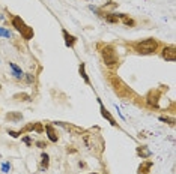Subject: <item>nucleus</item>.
<instances>
[{"instance_id": "nucleus-1", "label": "nucleus", "mask_w": 176, "mask_h": 174, "mask_svg": "<svg viewBox=\"0 0 176 174\" xmlns=\"http://www.w3.org/2000/svg\"><path fill=\"white\" fill-rule=\"evenodd\" d=\"M96 47H98V51L101 54L104 65L112 71L118 69L119 68V56H118L116 48L112 44H102V42H99Z\"/></svg>"}, {"instance_id": "nucleus-2", "label": "nucleus", "mask_w": 176, "mask_h": 174, "mask_svg": "<svg viewBox=\"0 0 176 174\" xmlns=\"http://www.w3.org/2000/svg\"><path fill=\"white\" fill-rule=\"evenodd\" d=\"M108 83H110V86H112L113 92L120 99H133V98H136V93L133 92V89L128 87V84L120 77L115 75V74H112V72L108 74Z\"/></svg>"}, {"instance_id": "nucleus-3", "label": "nucleus", "mask_w": 176, "mask_h": 174, "mask_svg": "<svg viewBox=\"0 0 176 174\" xmlns=\"http://www.w3.org/2000/svg\"><path fill=\"white\" fill-rule=\"evenodd\" d=\"M160 44L157 39H153V38H148L145 41H140L137 44H134V50L139 53V54H155L157 53V50H158Z\"/></svg>"}, {"instance_id": "nucleus-4", "label": "nucleus", "mask_w": 176, "mask_h": 174, "mask_svg": "<svg viewBox=\"0 0 176 174\" xmlns=\"http://www.w3.org/2000/svg\"><path fill=\"white\" fill-rule=\"evenodd\" d=\"M83 134H84L83 135V141H84L86 147H89V150H92V152H95V149L98 147V152L101 155L102 150H104V147H105L102 137L99 134H91V132H83Z\"/></svg>"}, {"instance_id": "nucleus-5", "label": "nucleus", "mask_w": 176, "mask_h": 174, "mask_svg": "<svg viewBox=\"0 0 176 174\" xmlns=\"http://www.w3.org/2000/svg\"><path fill=\"white\" fill-rule=\"evenodd\" d=\"M12 27H15V30L20 32L21 36H23L26 41H30V39H33V36H35L33 29L29 27L20 17H14V18H12Z\"/></svg>"}, {"instance_id": "nucleus-6", "label": "nucleus", "mask_w": 176, "mask_h": 174, "mask_svg": "<svg viewBox=\"0 0 176 174\" xmlns=\"http://www.w3.org/2000/svg\"><path fill=\"white\" fill-rule=\"evenodd\" d=\"M160 98H161V90L160 89H152L148 92L146 95V104L150 108H158V102H160Z\"/></svg>"}, {"instance_id": "nucleus-7", "label": "nucleus", "mask_w": 176, "mask_h": 174, "mask_svg": "<svg viewBox=\"0 0 176 174\" xmlns=\"http://www.w3.org/2000/svg\"><path fill=\"white\" fill-rule=\"evenodd\" d=\"M161 57L166 60V62H175L176 60V50L173 45H167L163 48V53H161Z\"/></svg>"}, {"instance_id": "nucleus-8", "label": "nucleus", "mask_w": 176, "mask_h": 174, "mask_svg": "<svg viewBox=\"0 0 176 174\" xmlns=\"http://www.w3.org/2000/svg\"><path fill=\"white\" fill-rule=\"evenodd\" d=\"M98 104H99V111H101V116L104 117V119H107L108 120V123H110V125H112V126H118V122H116V119L112 116V114H110V111L104 107V104L101 102V99H98Z\"/></svg>"}, {"instance_id": "nucleus-9", "label": "nucleus", "mask_w": 176, "mask_h": 174, "mask_svg": "<svg viewBox=\"0 0 176 174\" xmlns=\"http://www.w3.org/2000/svg\"><path fill=\"white\" fill-rule=\"evenodd\" d=\"M62 35H63V39H65V45H66L68 48H74L75 44H77V38L74 35H71L68 30H62Z\"/></svg>"}, {"instance_id": "nucleus-10", "label": "nucleus", "mask_w": 176, "mask_h": 174, "mask_svg": "<svg viewBox=\"0 0 176 174\" xmlns=\"http://www.w3.org/2000/svg\"><path fill=\"white\" fill-rule=\"evenodd\" d=\"M152 167H153V161H145V162H142L139 165L137 174H149L150 170H152Z\"/></svg>"}, {"instance_id": "nucleus-11", "label": "nucleus", "mask_w": 176, "mask_h": 174, "mask_svg": "<svg viewBox=\"0 0 176 174\" xmlns=\"http://www.w3.org/2000/svg\"><path fill=\"white\" fill-rule=\"evenodd\" d=\"M45 131H47L48 140H50L51 143H57V141H59V135H57V132H56V129H54L53 125H47V126H45Z\"/></svg>"}, {"instance_id": "nucleus-12", "label": "nucleus", "mask_w": 176, "mask_h": 174, "mask_svg": "<svg viewBox=\"0 0 176 174\" xmlns=\"http://www.w3.org/2000/svg\"><path fill=\"white\" fill-rule=\"evenodd\" d=\"M57 125H59V126H62L63 129H66V131H71V132H72V134H75V135H77V134H80V135H81V134L84 132L83 129H80V128L74 126V125H66V123H63V122H57Z\"/></svg>"}, {"instance_id": "nucleus-13", "label": "nucleus", "mask_w": 176, "mask_h": 174, "mask_svg": "<svg viewBox=\"0 0 176 174\" xmlns=\"http://www.w3.org/2000/svg\"><path fill=\"white\" fill-rule=\"evenodd\" d=\"M118 17H119V21H122L125 26H128V27H134L136 26V21L133 18H129L126 14H118Z\"/></svg>"}, {"instance_id": "nucleus-14", "label": "nucleus", "mask_w": 176, "mask_h": 174, "mask_svg": "<svg viewBox=\"0 0 176 174\" xmlns=\"http://www.w3.org/2000/svg\"><path fill=\"white\" fill-rule=\"evenodd\" d=\"M137 155L142 158V159H146V158H150L152 156V152L149 150V149L146 147V146H140V147H137Z\"/></svg>"}, {"instance_id": "nucleus-15", "label": "nucleus", "mask_w": 176, "mask_h": 174, "mask_svg": "<svg viewBox=\"0 0 176 174\" xmlns=\"http://www.w3.org/2000/svg\"><path fill=\"white\" fill-rule=\"evenodd\" d=\"M50 165V156L47 153H42L41 155V165H39V170L41 171H45Z\"/></svg>"}, {"instance_id": "nucleus-16", "label": "nucleus", "mask_w": 176, "mask_h": 174, "mask_svg": "<svg viewBox=\"0 0 176 174\" xmlns=\"http://www.w3.org/2000/svg\"><path fill=\"white\" fill-rule=\"evenodd\" d=\"M78 72H80L81 78L84 80V83H86L87 86H91V80H89V77H87V74H86V65H84V63H80V66H78Z\"/></svg>"}, {"instance_id": "nucleus-17", "label": "nucleus", "mask_w": 176, "mask_h": 174, "mask_svg": "<svg viewBox=\"0 0 176 174\" xmlns=\"http://www.w3.org/2000/svg\"><path fill=\"white\" fill-rule=\"evenodd\" d=\"M102 17L105 18L107 23H113V24H118V23H119V17H118V14L110 12V14H105V15H102Z\"/></svg>"}, {"instance_id": "nucleus-18", "label": "nucleus", "mask_w": 176, "mask_h": 174, "mask_svg": "<svg viewBox=\"0 0 176 174\" xmlns=\"http://www.w3.org/2000/svg\"><path fill=\"white\" fill-rule=\"evenodd\" d=\"M9 66L12 68V71H14V74H12V75L15 77V78H23L24 77V74H23V71H21L15 63H9Z\"/></svg>"}, {"instance_id": "nucleus-19", "label": "nucleus", "mask_w": 176, "mask_h": 174, "mask_svg": "<svg viewBox=\"0 0 176 174\" xmlns=\"http://www.w3.org/2000/svg\"><path fill=\"white\" fill-rule=\"evenodd\" d=\"M6 119L11 120V122H18V120L23 119V114H21V113H8Z\"/></svg>"}, {"instance_id": "nucleus-20", "label": "nucleus", "mask_w": 176, "mask_h": 174, "mask_svg": "<svg viewBox=\"0 0 176 174\" xmlns=\"http://www.w3.org/2000/svg\"><path fill=\"white\" fill-rule=\"evenodd\" d=\"M14 98L18 99V101H29V99H30V96H29L27 93H18V95H15Z\"/></svg>"}, {"instance_id": "nucleus-21", "label": "nucleus", "mask_w": 176, "mask_h": 174, "mask_svg": "<svg viewBox=\"0 0 176 174\" xmlns=\"http://www.w3.org/2000/svg\"><path fill=\"white\" fill-rule=\"evenodd\" d=\"M160 120H161V122L169 123L170 126H173V125H175V119H169V117H163V116H161V117H160Z\"/></svg>"}, {"instance_id": "nucleus-22", "label": "nucleus", "mask_w": 176, "mask_h": 174, "mask_svg": "<svg viewBox=\"0 0 176 174\" xmlns=\"http://www.w3.org/2000/svg\"><path fill=\"white\" fill-rule=\"evenodd\" d=\"M33 131H36L38 134H41V132L44 131V128H42L41 123H33Z\"/></svg>"}, {"instance_id": "nucleus-23", "label": "nucleus", "mask_w": 176, "mask_h": 174, "mask_svg": "<svg viewBox=\"0 0 176 174\" xmlns=\"http://www.w3.org/2000/svg\"><path fill=\"white\" fill-rule=\"evenodd\" d=\"M8 134H9L12 138H18V137L21 135V132H20V131H11V129H8Z\"/></svg>"}, {"instance_id": "nucleus-24", "label": "nucleus", "mask_w": 176, "mask_h": 174, "mask_svg": "<svg viewBox=\"0 0 176 174\" xmlns=\"http://www.w3.org/2000/svg\"><path fill=\"white\" fill-rule=\"evenodd\" d=\"M0 36H5V38H9V36H11V33H9L8 30H5V29H2V27H0Z\"/></svg>"}, {"instance_id": "nucleus-25", "label": "nucleus", "mask_w": 176, "mask_h": 174, "mask_svg": "<svg viewBox=\"0 0 176 174\" xmlns=\"http://www.w3.org/2000/svg\"><path fill=\"white\" fill-rule=\"evenodd\" d=\"M23 141H24L27 146H32V140H30V137H29V135H26V137L23 138Z\"/></svg>"}, {"instance_id": "nucleus-26", "label": "nucleus", "mask_w": 176, "mask_h": 174, "mask_svg": "<svg viewBox=\"0 0 176 174\" xmlns=\"http://www.w3.org/2000/svg\"><path fill=\"white\" fill-rule=\"evenodd\" d=\"M36 146H38V147H41V149H44V147H47V143H44V141H38V143H36Z\"/></svg>"}, {"instance_id": "nucleus-27", "label": "nucleus", "mask_w": 176, "mask_h": 174, "mask_svg": "<svg viewBox=\"0 0 176 174\" xmlns=\"http://www.w3.org/2000/svg\"><path fill=\"white\" fill-rule=\"evenodd\" d=\"M9 168H11V165H9V164H3V171H5V173H8V170H9Z\"/></svg>"}, {"instance_id": "nucleus-28", "label": "nucleus", "mask_w": 176, "mask_h": 174, "mask_svg": "<svg viewBox=\"0 0 176 174\" xmlns=\"http://www.w3.org/2000/svg\"><path fill=\"white\" fill-rule=\"evenodd\" d=\"M27 81H29V83H32V81H33V77L30 75V74H27Z\"/></svg>"}, {"instance_id": "nucleus-29", "label": "nucleus", "mask_w": 176, "mask_h": 174, "mask_svg": "<svg viewBox=\"0 0 176 174\" xmlns=\"http://www.w3.org/2000/svg\"><path fill=\"white\" fill-rule=\"evenodd\" d=\"M91 174H98V173H91Z\"/></svg>"}, {"instance_id": "nucleus-30", "label": "nucleus", "mask_w": 176, "mask_h": 174, "mask_svg": "<svg viewBox=\"0 0 176 174\" xmlns=\"http://www.w3.org/2000/svg\"><path fill=\"white\" fill-rule=\"evenodd\" d=\"M0 90H2V84H0Z\"/></svg>"}]
</instances>
